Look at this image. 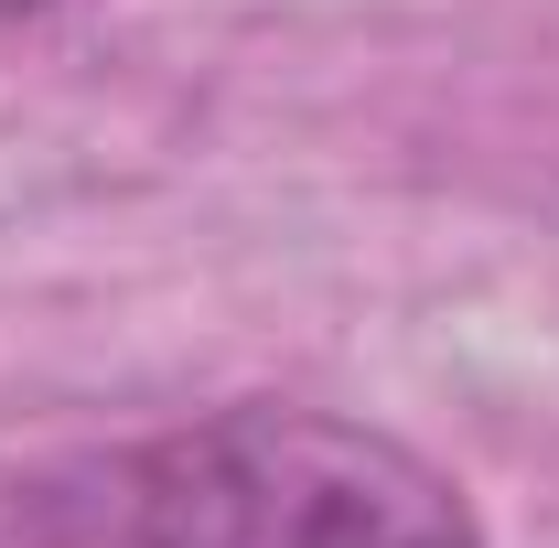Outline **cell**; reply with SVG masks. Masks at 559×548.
<instances>
[{
  "label": "cell",
  "mask_w": 559,
  "mask_h": 548,
  "mask_svg": "<svg viewBox=\"0 0 559 548\" xmlns=\"http://www.w3.org/2000/svg\"><path fill=\"white\" fill-rule=\"evenodd\" d=\"M97 484L108 548H485L474 495L430 452L280 398L183 419Z\"/></svg>",
  "instance_id": "obj_1"
}]
</instances>
